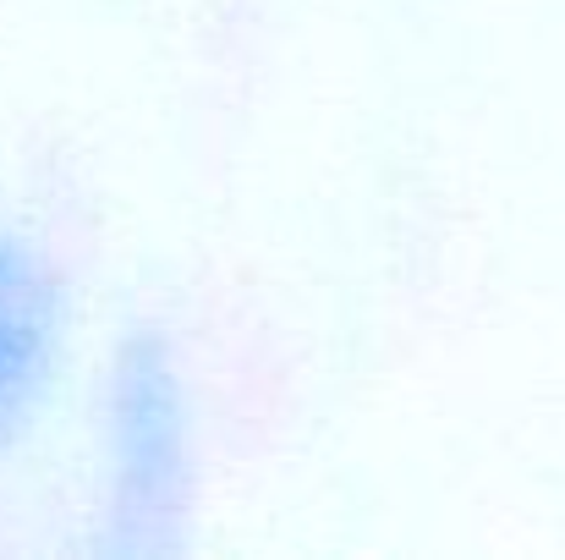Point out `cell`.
Here are the masks:
<instances>
[{"mask_svg": "<svg viewBox=\"0 0 565 560\" xmlns=\"http://www.w3.org/2000/svg\"><path fill=\"white\" fill-rule=\"evenodd\" d=\"M209 489V401L166 325L121 330L88 384V500L121 556H171Z\"/></svg>", "mask_w": 565, "mask_h": 560, "instance_id": "cell-1", "label": "cell"}, {"mask_svg": "<svg viewBox=\"0 0 565 560\" xmlns=\"http://www.w3.org/2000/svg\"><path fill=\"white\" fill-rule=\"evenodd\" d=\"M77 373V297L44 236L0 220V473L22 462Z\"/></svg>", "mask_w": 565, "mask_h": 560, "instance_id": "cell-2", "label": "cell"}]
</instances>
